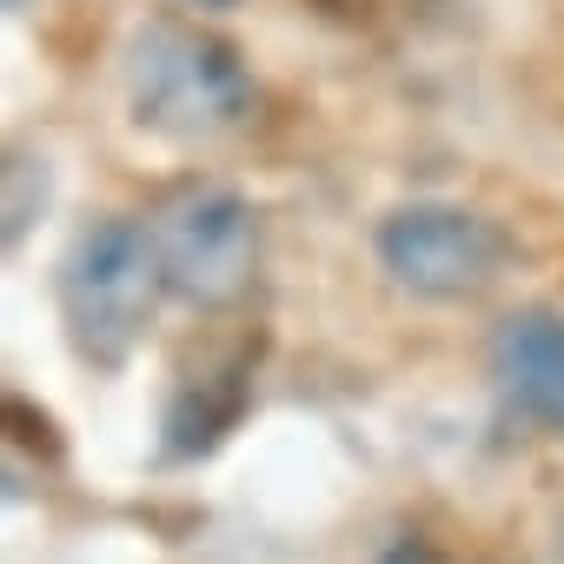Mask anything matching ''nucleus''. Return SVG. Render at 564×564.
Returning a JSON list of instances; mask_svg holds the SVG:
<instances>
[{
    "instance_id": "1",
    "label": "nucleus",
    "mask_w": 564,
    "mask_h": 564,
    "mask_svg": "<svg viewBox=\"0 0 564 564\" xmlns=\"http://www.w3.org/2000/svg\"><path fill=\"white\" fill-rule=\"evenodd\" d=\"M127 107L147 133L219 140L252 113V80L213 28L153 14L127 34Z\"/></svg>"
},
{
    "instance_id": "2",
    "label": "nucleus",
    "mask_w": 564,
    "mask_h": 564,
    "mask_svg": "<svg viewBox=\"0 0 564 564\" xmlns=\"http://www.w3.org/2000/svg\"><path fill=\"white\" fill-rule=\"evenodd\" d=\"M166 293L160 239L140 219H94L61 259V319L74 352L94 366H127Z\"/></svg>"
},
{
    "instance_id": "3",
    "label": "nucleus",
    "mask_w": 564,
    "mask_h": 564,
    "mask_svg": "<svg viewBox=\"0 0 564 564\" xmlns=\"http://www.w3.org/2000/svg\"><path fill=\"white\" fill-rule=\"evenodd\" d=\"M379 265L392 272V286L432 306H458L491 293L505 265H511V239L498 219L452 206V199H412L399 213H386L379 226Z\"/></svg>"
},
{
    "instance_id": "4",
    "label": "nucleus",
    "mask_w": 564,
    "mask_h": 564,
    "mask_svg": "<svg viewBox=\"0 0 564 564\" xmlns=\"http://www.w3.org/2000/svg\"><path fill=\"white\" fill-rule=\"evenodd\" d=\"M160 259H166V286L173 300L219 313L246 300L252 265H259V213L232 186H186L160 206L153 219Z\"/></svg>"
},
{
    "instance_id": "5",
    "label": "nucleus",
    "mask_w": 564,
    "mask_h": 564,
    "mask_svg": "<svg viewBox=\"0 0 564 564\" xmlns=\"http://www.w3.org/2000/svg\"><path fill=\"white\" fill-rule=\"evenodd\" d=\"M491 359H498L505 392H511L531 419H544V425L564 432V319H551V313H518V319H505Z\"/></svg>"
},
{
    "instance_id": "6",
    "label": "nucleus",
    "mask_w": 564,
    "mask_h": 564,
    "mask_svg": "<svg viewBox=\"0 0 564 564\" xmlns=\"http://www.w3.org/2000/svg\"><path fill=\"white\" fill-rule=\"evenodd\" d=\"M193 8H226V0H193Z\"/></svg>"
},
{
    "instance_id": "7",
    "label": "nucleus",
    "mask_w": 564,
    "mask_h": 564,
    "mask_svg": "<svg viewBox=\"0 0 564 564\" xmlns=\"http://www.w3.org/2000/svg\"><path fill=\"white\" fill-rule=\"evenodd\" d=\"M8 8H28V0H8Z\"/></svg>"
}]
</instances>
